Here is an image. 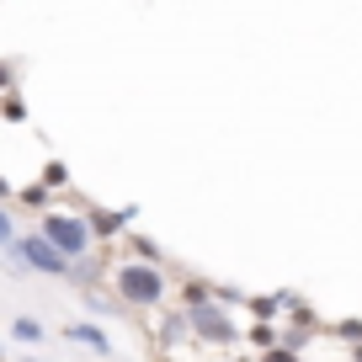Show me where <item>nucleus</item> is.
I'll return each instance as SVG.
<instances>
[{
  "instance_id": "nucleus-16",
  "label": "nucleus",
  "mask_w": 362,
  "mask_h": 362,
  "mask_svg": "<svg viewBox=\"0 0 362 362\" xmlns=\"http://www.w3.org/2000/svg\"><path fill=\"white\" fill-rule=\"evenodd\" d=\"M6 197H11V187H6V181H0V203H6Z\"/></svg>"
},
{
  "instance_id": "nucleus-4",
  "label": "nucleus",
  "mask_w": 362,
  "mask_h": 362,
  "mask_svg": "<svg viewBox=\"0 0 362 362\" xmlns=\"http://www.w3.org/2000/svg\"><path fill=\"white\" fill-rule=\"evenodd\" d=\"M187 330H192L197 341H214V346H229V341H235V320H229L214 298L197 304V309H187Z\"/></svg>"
},
{
  "instance_id": "nucleus-2",
  "label": "nucleus",
  "mask_w": 362,
  "mask_h": 362,
  "mask_svg": "<svg viewBox=\"0 0 362 362\" xmlns=\"http://www.w3.org/2000/svg\"><path fill=\"white\" fill-rule=\"evenodd\" d=\"M37 235H43L64 261H90V245H96L90 229H86V214H59V208L43 214V229H37Z\"/></svg>"
},
{
  "instance_id": "nucleus-5",
  "label": "nucleus",
  "mask_w": 362,
  "mask_h": 362,
  "mask_svg": "<svg viewBox=\"0 0 362 362\" xmlns=\"http://www.w3.org/2000/svg\"><path fill=\"white\" fill-rule=\"evenodd\" d=\"M128 224H134V208H123V214H112V208H90V214H86L90 240H112V235H123Z\"/></svg>"
},
{
  "instance_id": "nucleus-6",
  "label": "nucleus",
  "mask_w": 362,
  "mask_h": 362,
  "mask_svg": "<svg viewBox=\"0 0 362 362\" xmlns=\"http://www.w3.org/2000/svg\"><path fill=\"white\" fill-rule=\"evenodd\" d=\"M64 341H80V346H90L96 357H112V341H107L102 325H90V320H75V325H64Z\"/></svg>"
},
{
  "instance_id": "nucleus-7",
  "label": "nucleus",
  "mask_w": 362,
  "mask_h": 362,
  "mask_svg": "<svg viewBox=\"0 0 362 362\" xmlns=\"http://www.w3.org/2000/svg\"><path fill=\"white\" fill-rule=\"evenodd\" d=\"M128 250H134V261H144V267H160V245L144 235H128Z\"/></svg>"
},
{
  "instance_id": "nucleus-17",
  "label": "nucleus",
  "mask_w": 362,
  "mask_h": 362,
  "mask_svg": "<svg viewBox=\"0 0 362 362\" xmlns=\"http://www.w3.org/2000/svg\"><path fill=\"white\" fill-rule=\"evenodd\" d=\"M22 362H43V357H22Z\"/></svg>"
},
{
  "instance_id": "nucleus-10",
  "label": "nucleus",
  "mask_w": 362,
  "mask_h": 362,
  "mask_svg": "<svg viewBox=\"0 0 362 362\" xmlns=\"http://www.w3.org/2000/svg\"><path fill=\"white\" fill-rule=\"evenodd\" d=\"M11 240H16V224H11V208L0 203V245L11 250Z\"/></svg>"
},
{
  "instance_id": "nucleus-11",
  "label": "nucleus",
  "mask_w": 362,
  "mask_h": 362,
  "mask_svg": "<svg viewBox=\"0 0 362 362\" xmlns=\"http://www.w3.org/2000/svg\"><path fill=\"white\" fill-rule=\"evenodd\" d=\"M277 309H283V304H277V298H250V315H256V320H272V315H277Z\"/></svg>"
},
{
  "instance_id": "nucleus-3",
  "label": "nucleus",
  "mask_w": 362,
  "mask_h": 362,
  "mask_svg": "<svg viewBox=\"0 0 362 362\" xmlns=\"http://www.w3.org/2000/svg\"><path fill=\"white\" fill-rule=\"evenodd\" d=\"M11 250H16V256H22L33 272H43V277H69V261L59 256V250L48 245L37 229H33V235H16V240H11Z\"/></svg>"
},
{
  "instance_id": "nucleus-9",
  "label": "nucleus",
  "mask_w": 362,
  "mask_h": 362,
  "mask_svg": "<svg viewBox=\"0 0 362 362\" xmlns=\"http://www.w3.org/2000/svg\"><path fill=\"white\" fill-rule=\"evenodd\" d=\"M64 181H69V170L59 165V160H48V165H43V187H48V192H59Z\"/></svg>"
},
{
  "instance_id": "nucleus-15",
  "label": "nucleus",
  "mask_w": 362,
  "mask_h": 362,
  "mask_svg": "<svg viewBox=\"0 0 362 362\" xmlns=\"http://www.w3.org/2000/svg\"><path fill=\"white\" fill-rule=\"evenodd\" d=\"M250 341H256L261 351H267V346H277V341H272V330H267V325H256V330H250Z\"/></svg>"
},
{
  "instance_id": "nucleus-12",
  "label": "nucleus",
  "mask_w": 362,
  "mask_h": 362,
  "mask_svg": "<svg viewBox=\"0 0 362 362\" xmlns=\"http://www.w3.org/2000/svg\"><path fill=\"white\" fill-rule=\"evenodd\" d=\"M181 304H187V309L208 304V288H203V283H187V293H181Z\"/></svg>"
},
{
  "instance_id": "nucleus-14",
  "label": "nucleus",
  "mask_w": 362,
  "mask_h": 362,
  "mask_svg": "<svg viewBox=\"0 0 362 362\" xmlns=\"http://www.w3.org/2000/svg\"><path fill=\"white\" fill-rule=\"evenodd\" d=\"M261 362H298V357H293V346H267Z\"/></svg>"
},
{
  "instance_id": "nucleus-1",
  "label": "nucleus",
  "mask_w": 362,
  "mask_h": 362,
  "mask_svg": "<svg viewBox=\"0 0 362 362\" xmlns=\"http://www.w3.org/2000/svg\"><path fill=\"white\" fill-rule=\"evenodd\" d=\"M112 293L134 309H160L165 304V277L160 267H144V261H117L112 267Z\"/></svg>"
},
{
  "instance_id": "nucleus-8",
  "label": "nucleus",
  "mask_w": 362,
  "mask_h": 362,
  "mask_svg": "<svg viewBox=\"0 0 362 362\" xmlns=\"http://www.w3.org/2000/svg\"><path fill=\"white\" fill-rule=\"evenodd\" d=\"M11 336H16V341H27V346H33V341H43V320L22 315V320H16V325H11Z\"/></svg>"
},
{
  "instance_id": "nucleus-13",
  "label": "nucleus",
  "mask_w": 362,
  "mask_h": 362,
  "mask_svg": "<svg viewBox=\"0 0 362 362\" xmlns=\"http://www.w3.org/2000/svg\"><path fill=\"white\" fill-rule=\"evenodd\" d=\"M16 197H22V203H33V208H48V187H22Z\"/></svg>"
}]
</instances>
